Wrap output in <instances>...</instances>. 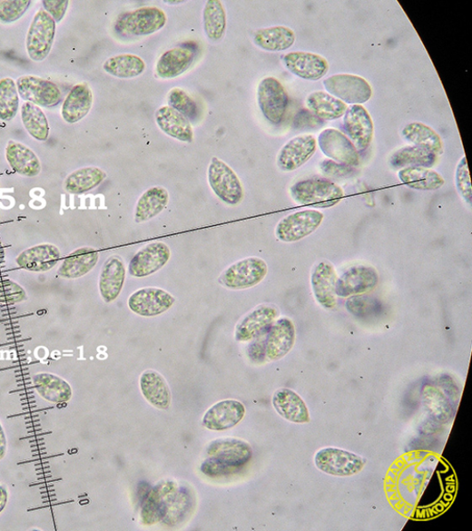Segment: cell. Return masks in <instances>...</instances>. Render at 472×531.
Segmentation results:
<instances>
[{
  "instance_id": "cell-26",
  "label": "cell",
  "mask_w": 472,
  "mask_h": 531,
  "mask_svg": "<svg viewBox=\"0 0 472 531\" xmlns=\"http://www.w3.org/2000/svg\"><path fill=\"white\" fill-rule=\"evenodd\" d=\"M196 50L180 45L167 50L156 64V73L162 79H173L185 73L193 64Z\"/></svg>"
},
{
  "instance_id": "cell-40",
  "label": "cell",
  "mask_w": 472,
  "mask_h": 531,
  "mask_svg": "<svg viewBox=\"0 0 472 531\" xmlns=\"http://www.w3.org/2000/svg\"><path fill=\"white\" fill-rule=\"evenodd\" d=\"M438 157L431 151L416 146H406L395 151L390 165L396 169L407 167L431 168L436 165Z\"/></svg>"
},
{
  "instance_id": "cell-7",
  "label": "cell",
  "mask_w": 472,
  "mask_h": 531,
  "mask_svg": "<svg viewBox=\"0 0 472 531\" xmlns=\"http://www.w3.org/2000/svg\"><path fill=\"white\" fill-rule=\"evenodd\" d=\"M257 94L264 117L272 124L282 123L289 105L288 93L282 83L276 78H265L260 83Z\"/></svg>"
},
{
  "instance_id": "cell-44",
  "label": "cell",
  "mask_w": 472,
  "mask_h": 531,
  "mask_svg": "<svg viewBox=\"0 0 472 531\" xmlns=\"http://www.w3.org/2000/svg\"><path fill=\"white\" fill-rule=\"evenodd\" d=\"M19 104L16 82L12 78L0 80V120H12L17 116Z\"/></svg>"
},
{
  "instance_id": "cell-19",
  "label": "cell",
  "mask_w": 472,
  "mask_h": 531,
  "mask_svg": "<svg viewBox=\"0 0 472 531\" xmlns=\"http://www.w3.org/2000/svg\"><path fill=\"white\" fill-rule=\"evenodd\" d=\"M316 150V140L313 135L297 136L282 148L277 157V165L284 172L294 171L308 162Z\"/></svg>"
},
{
  "instance_id": "cell-39",
  "label": "cell",
  "mask_w": 472,
  "mask_h": 531,
  "mask_svg": "<svg viewBox=\"0 0 472 531\" xmlns=\"http://www.w3.org/2000/svg\"><path fill=\"white\" fill-rule=\"evenodd\" d=\"M294 42V32L286 27L260 29L254 35L255 44L268 52H284L292 47Z\"/></svg>"
},
{
  "instance_id": "cell-12",
  "label": "cell",
  "mask_w": 472,
  "mask_h": 531,
  "mask_svg": "<svg viewBox=\"0 0 472 531\" xmlns=\"http://www.w3.org/2000/svg\"><path fill=\"white\" fill-rule=\"evenodd\" d=\"M176 298L160 288H143L133 293L128 301L130 310L141 317L152 318L169 310Z\"/></svg>"
},
{
  "instance_id": "cell-25",
  "label": "cell",
  "mask_w": 472,
  "mask_h": 531,
  "mask_svg": "<svg viewBox=\"0 0 472 531\" xmlns=\"http://www.w3.org/2000/svg\"><path fill=\"white\" fill-rule=\"evenodd\" d=\"M61 253L52 244H41L26 249L17 257L18 266L34 272H44L53 269L60 261Z\"/></svg>"
},
{
  "instance_id": "cell-49",
  "label": "cell",
  "mask_w": 472,
  "mask_h": 531,
  "mask_svg": "<svg viewBox=\"0 0 472 531\" xmlns=\"http://www.w3.org/2000/svg\"><path fill=\"white\" fill-rule=\"evenodd\" d=\"M202 471L209 477H222L236 473L240 471L220 463L212 457L208 458L202 465Z\"/></svg>"
},
{
  "instance_id": "cell-21",
  "label": "cell",
  "mask_w": 472,
  "mask_h": 531,
  "mask_svg": "<svg viewBox=\"0 0 472 531\" xmlns=\"http://www.w3.org/2000/svg\"><path fill=\"white\" fill-rule=\"evenodd\" d=\"M295 342V327L292 321L283 318L273 323L266 334V358L270 361L284 358Z\"/></svg>"
},
{
  "instance_id": "cell-10",
  "label": "cell",
  "mask_w": 472,
  "mask_h": 531,
  "mask_svg": "<svg viewBox=\"0 0 472 531\" xmlns=\"http://www.w3.org/2000/svg\"><path fill=\"white\" fill-rule=\"evenodd\" d=\"M16 86L22 100L39 108L52 109L60 103L61 92L53 82L27 75L16 81Z\"/></svg>"
},
{
  "instance_id": "cell-14",
  "label": "cell",
  "mask_w": 472,
  "mask_h": 531,
  "mask_svg": "<svg viewBox=\"0 0 472 531\" xmlns=\"http://www.w3.org/2000/svg\"><path fill=\"white\" fill-rule=\"evenodd\" d=\"M279 315L276 307L260 305L245 315L236 327L237 342H251L264 335Z\"/></svg>"
},
{
  "instance_id": "cell-54",
  "label": "cell",
  "mask_w": 472,
  "mask_h": 531,
  "mask_svg": "<svg viewBox=\"0 0 472 531\" xmlns=\"http://www.w3.org/2000/svg\"><path fill=\"white\" fill-rule=\"evenodd\" d=\"M8 502V492L7 490L0 486V513L4 511Z\"/></svg>"
},
{
  "instance_id": "cell-1",
  "label": "cell",
  "mask_w": 472,
  "mask_h": 531,
  "mask_svg": "<svg viewBox=\"0 0 472 531\" xmlns=\"http://www.w3.org/2000/svg\"><path fill=\"white\" fill-rule=\"evenodd\" d=\"M297 205L315 209H328L338 205L344 196L343 189L326 179H310L297 182L290 189Z\"/></svg>"
},
{
  "instance_id": "cell-13",
  "label": "cell",
  "mask_w": 472,
  "mask_h": 531,
  "mask_svg": "<svg viewBox=\"0 0 472 531\" xmlns=\"http://www.w3.org/2000/svg\"><path fill=\"white\" fill-rule=\"evenodd\" d=\"M379 273L371 266L358 265L347 270L338 279L336 294L351 297L374 290L379 284Z\"/></svg>"
},
{
  "instance_id": "cell-42",
  "label": "cell",
  "mask_w": 472,
  "mask_h": 531,
  "mask_svg": "<svg viewBox=\"0 0 472 531\" xmlns=\"http://www.w3.org/2000/svg\"><path fill=\"white\" fill-rule=\"evenodd\" d=\"M204 23L209 39L219 41L225 36L228 25L227 12L220 0H208L204 11Z\"/></svg>"
},
{
  "instance_id": "cell-50",
  "label": "cell",
  "mask_w": 472,
  "mask_h": 531,
  "mask_svg": "<svg viewBox=\"0 0 472 531\" xmlns=\"http://www.w3.org/2000/svg\"><path fill=\"white\" fill-rule=\"evenodd\" d=\"M43 9L51 15L54 20L60 22L64 18L69 4L68 0H43Z\"/></svg>"
},
{
  "instance_id": "cell-17",
  "label": "cell",
  "mask_w": 472,
  "mask_h": 531,
  "mask_svg": "<svg viewBox=\"0 0 472 531\" xmlns=\"http://www.w3.org/2000/svg\"><path fill=\"white\" fill-rule=\"evenodd\" d=\"M210 457L227 466L241 470L252 458V448L247 443L236 438L212 441L207 447Z\"/></svg>"
},
{
  "instance_id": "cell-34",
  "label": "cell",
  "mask_w": 472,
  "mask_h": 531,
  "mask_svg": "<svg viewBox=\"0 0 472 531\" xmlns=\"http://www.w3.org/2000/svg\"><path fill=\"white\" fill-rule=\"evenodd\" d=\"M33 382L39 395L47 401L65 403L72 396L69 384L56 374L39 373L34 375Z\"/></svg>"
},
{
  "instance_id": "cell-43",
  "label": "cell",
  "mask_w": 472,
  "mask_h": 531,
  "mask_svg": "<svg viewBox=\"0 0 472 531\" xmlns=\"http://www.w3.org/2000/svg\"><path fill=\"white\" fill-rule=\"evenodd\" d=\"M21 122L28 133L36 141H45L49 136L48 120L43 110L30 103L26 102L20 109Z\"/></svg>"
},
{
  "instance_id": "cell-53",
  "label": "cell",
  "mask_w": 472,
  "mask_h": 531,
  "mask_svg": "<svg viewBox=\"0 0 472 531\" xmlns=\"http://www.w3.org/2000/svg\"><path fill=\"white\" fill-rule=\"evenodd\" d=\"M8 448L7 438L2 423H0V460L5 457Z\"/></svg>"
},
{
  "instance_id": "cell-37",
  "label": "cell",
  "mask_w": 472,
  "mask_h": 531,
  "mask_svg": "<svg viewBox=\"0 0 472 531\" xmlns=\"http://www.w3.org/2000/svg\"><path fill=\"white\" fill-rule=\"evenodd\" d=\"M107 177V173L101 168L84 167L68 175L64 189L70 194H84L102 184Z\"/></svg>"
},
{
  "instance_id": "cell-32",
  "label": "cell",
  "mask_w": 472,
  "mask_h": 531,
  "mask_svg": "<svg viewBox=\"0 0 472 531\" xmlns=\"http://www.w3.org/2000/svg\"><path fill=\"white\" fill-rule=\"evenodd\" d=\"M140 385L142 395L152 406L161 410L169 408L171 393L162 374L154 370H148L141 374Z\"/></svg>"
},
{
  "instance_id": "cell-2",
  "label": "cell",
  "mask_w": 472,
  "mask_h": 531,
  "mask_svg": "<svg viewBox=\"0 0 472 531\" xmlns=\"http://www.w3.org/2000/svg\"><path fill=\"white\" fill-rule=\"evenodd\" d=\"M165 12L157 7H144L124 12L116 20V31L124 36H147L164 28Z\"/></svg>"
},
{
  "instance_id": "cell-18",
  "label": "cell",
  "mask_w": 472,
  "mask_h": 531,
  "mask_svg": "<svg viewBox=\"0 0 472 531\" xmlns=\"http://www.w3.org/2000/svg\"><path fill=\"white\" fill-rule=\"evenodd\" d=\"M177 491L178 487L172 482H164L156 487L144 502L142 521L152 525L164 519L178 496Z\"/></svg>"
},
{
  "instance_id": "cell-30",
  "label": "cell",
  "mask_w": 472,
  "mask_h": 531,
  "mask_svg": "<svg viewBox=\"0 0 472 531\" xmlns=\"http://www.w3.org/2000/svg\"><path fill=\"white\" fill-rule=\"evenodd\" d=\"M6 159L12 170L26 177H35L42 166L35 151L27 145L10 141L6 148Z\"/></svg>"
},
{
  "instance_id": "cell-6",
  "label": "cell",
  "mask_w": 472,
  "mask_h": 531,
  "mask_svg": "<svg viewBox=\"0 0 472 531\" xmlns=\"http://www.w3.org/2000/svg\"><path fill=\"white\" fill-rule=\"evenodd\" d=\"M327 93L342 101L345 104H364L372 97L369 83L354 74H336L323 82Z\"/></svg>"
},
{
  "instance_id": "cell-16",
  "label": "cell",
  "mask_w": 472,
  "mask_h": 531,
  "mask_svg": "<svg viewBox=\"0 0 472 531\" xmlns=\"http://www.w3.org/2000/svg\"><path fill=\"white\" fill-rule=\"evenodd\" d=\"M343 125L345 132L357 150L366 149L374 138V123L368 111L361 105L347 109Z\"/></svg>"
},
{
  "instance_id": "cell-36",
  "label": "cell",
  "mask_w": 472,
  "mask_h": 531,
  "mask_svg": "<svg viewBox=\"0 0 472 531\" xmlns=\"http://www.w3.org/2000/svg\"><path fill=\"white\" fill-rule=\"evenodd\" d=\"M308 109L323 120H336L344 116L347 104L327 92L310 93L306 101Z\"/></svg>"
},
{
  "instance_id": "cell-55",
  "label": "cell",
  "mask_w": 472,
  "mask_h": 531,
  "mask_svg": "<svg viewBox=\"0 0 472 531\" xmlns=\"http://www.w3.org/2000/svg\"><path fill=\"white\" fill-rule=\"evenodd\" d=\"M4 258H5L4 249L2 245V244H0V264H2L4 262Z\"/></svg>"
},
{
  "instance_id": "cell-3",
  "label": "cell",
  "mask_w": 472,
  "mask_h": 531,
  "mask_svg": "<svg viewBox=\"0 0 472 531\" xmlns=\"http://www.w3.org/2000/svg\"><path fill=\"white\" fill-rule=\"evenodd\" d=\"M268 273V265L260 258L252 257L239 261L218 278V283L230 290H245L260 284Z\"/></svg>"
},
{
  "instance_id": "cell-38",
  "label": "cell",
  "mask_w": 472,
  "mask_h": 531,
  "mask_svg": "<svg viewBox=\"0 0 472 531\" xmlns=\"http://www.w3.org/2000/svg\"><path fill=\"white\" fill-rule=\"evenodd\" d=\"M400 181L410 189L433 191L444 184L443 176L436 171L422 167H407L399 172Z\"/></svg>"
},
{
  "instance_id": "cell-52",
  "label": "cell",
  "mask_w": 472,
  "mask_h": 531,
  "mask_svg": "<svg viewBox=\"0 0 472 531\" xmlns=\"http://www.w3.org/2000/svg\"><path fill=\"white\" fill-rule=\"evenodd\" d=\"M323 173L332 176H344L351 172L350 166L338 164L333 161H324L320 165Z\"/></svg>"
},
{
  "instance_id": "cell-46",
  "label": "cell",
  "mask_w": 472,
  "mask_h": 531,
  "mask_svg": "<svg viewBox=\"0 0 472 531\" xmlns=\"http://www.w3.org/2000/svg\"><path fill=\"white\" fill-rule=\"evenodd\" d=\"M30 0H4L0 2V22L12 23L27 12Z\"/></svg>"
},
{
  "instance_id": "cell-5",
  "label": "cell",
  "mask_w": 472,
  "mask_h": 531,
  "mask_svg": "<svg viewBox=\"0 0 472 531\" xmlns=\"http://www.w3.org/2000/svg\"><path fill=\"white\" fill-rule=\"evenodd\" d=\"M56 21L43 8L35 15L27 36V50L30 59L44 61L51 53L55 36Z\"/></svg>"
},
{
  "instance_id": "cell-24",
  "label": "cell",
  "mask_w": 472,
  "mask_h": 531,
  "mask_svg": "<svg viewBox=\"0 0 472 531\" xmlns=\"http://www.w3.org/2000/svg\"><path fill=\"white\" fill-rule=\"evenodd\" d=\"M245 410L240 401L222 400L215 404L204 415V425L212 431H225L244 418Z\"/></svg>"
},
{
  "instance_id": "cell-51",
  "label": "cell",
  "mask_w": 472,
  "mask_h": 531,
  "mask_svg": "<svg viewBox=\"0 0 472 531\" xmlns=\"http://www.w3.org/2000/svg\"><path fill=\"white\" fill-rule=\"evenodd\" d=\"M266 334L260 337L255 339L248 349V356L254 363H260L265 360L266 358V347H265Z\"/></svg>"
},
{
  "instance_id": "cell-41",
  "label": "cell",
  "mask_w": 472,
  "mask_h": 531,
  "mask_svg": "<svg viewBox=\"0 0 472 531\" xmlns=\"http://www.w3.org/2000/svg\"><path fill=\"white\" fill-rule=\"evenodd\" d=\"M104 69L114 77L120 79H132L141 75L146 64L142 59L132 54H123L108 59Z\"/></svg>"
},
{
  "instance_id": "cell-15",
  "label": "cell",
  "mask_w": 472,
  "mask_h": 531,
  "mask_svg": "<svg viewBox=\"0 0 472 531\" xmlns=\"http://www.w3.org/2000/svg\"><path fill=\"white\" fill-rule=\"evenodd\" d=\"M171 258L169 246L163 242L148 244L137 252L132 260L129 271L136 278H144L159 271Z\"/></svg>"
},
{
  "instance_id": "cell-11",
  "label": "cell",
  "mask_w": 472,
  "mask_h": 531,
  "mask_svg": "<svg viewBox=\"0 0 472 531\" xmlns=\"http://www.w3.org/2000/svg\"><path fill=\"white\" fill-rule=\"evenodd\" d=\"M323 154L333 162L347 166H356L360 163L358 150L345 134L335 129L323 131L317 139Z\"/></svg>"
},
{
  "instance_id": "cell-45",
  "label": "cell",
  "mask_w": 472,
  "mask_h": 531,
  "mask_svg": "<svg viewBox=\"0 0 472 531\" xmlns=\"http://www.w3.org/2000/svg\"><path fill=\"white\" fill-rule=\"evenodd\" d=\"M168 107L182 114L187 119L194 120L197 106L191 96L180 88H172L167 97Z\"/></svg>"
},
{
  "instance_id": "cell-47",
  "label": "cell",
  "mask_w": 472,
  "mask_h": 531,
  "mask_svg": "<svg viewBox=\"0 0 472 531\" xmlns=\"http://www.w3.org/2000/svg\"><path fill=\"white\" fill-rule=\"evenodd\" d=\"M28 294L20 285L5 278H0V302L18 303L26 301Z\"/></svg>"
},
{
  "instance_id": "cell-29",
  "label": "cell",
  "mask_w": 472,
  "mask_h": 531,
  "mask_svg": "<svg viewBox=\"0 0 472 531\" xmlns=\"http://www.w3.org/2000/svg\"><path fill=\"white\" fill-rule=\"evenodd\" d=\"M99 252L84 246L74 250L61 263L58 273L64 279H78L88 274L98 263Z\"/></svg>"
},
{
  "instance_id": "cell-4",
  "label": "cell",
  "mask_w": 472,
  "mask_h": 531,
  "mask_svg": "<svg viewBox=\"0 0 472 531\" xmlns=\"http://www.w3.org/2000/svg\"><path fill=\"white\" fill-rule=\"evenodd\" d=\"M208 181L214 194L225 204L236 206L244 198V189L236 172L225 162L213 157L208 169Z\"/></svg>"
},
{
  "instance_id": "cell-20",
  "label": "cell",
  "mask_w": 472,
  "mask_h": 531,
  "mask_svg": "<svg viewBox=\"0 0 472 531\" xmlns=\"http://www.w3.org/2000/svg\"><path fill=\"white\" fill-rule=\"evenodd\" d=\"M286 68L293 75L308 81H318L329 71V62L320 55L296 52L284 57Z\"/></svg>"
},
{
  "instance_id": "cell-35",
  "label": "cell",
  "mask_w": 472,
  "mask_h": 531,
  "mask_svg": "<svg viewBox=\"0 0 472 531\" xmlns=\"http://www.w3.org/2000/svg\"><path fill=\"white\" fill-rule=\"evenodd\" d=\"M403 136L412 146L428 149L438 157L444 153L443 140L436 131L424 123L408 124L403 130Z\"/></svg>"
},
{
  "instance_id": "cell-22",
  "label": "cell",
  "mask_w": 472,
  "mask_h": 531,
  "mask_svg": "<svg viewBox=\"0 0 472 531\" xmlns=\"http://www.w3.org/2000/svg\"><path fill=\"white\" fill-rule=\"evenodd\" d=\"M338 281L334 266L328 261L318 263L313 270L311 285L316 301L323 308L332 310L337 305Z\"/></svg>"
},
{
  "instance_id": "cell-27",
  "label": "cell",
  "mask_w": 472,
  "mask_h": 531,
  "mask_svg": "<svg viewBox=\"0 0 472 531\" xmlns=\"http://www.w3.org/2000/svg\"><path fill=\"white\" fill-rule=\"evenodd\" d=\"M93 94L87 84L74 86L67 95L61 108L63 119L74 124L84 119L91 111Z\"/></svg>"
},
{
  "instance_id": "cell-31",
  "label": "cell",
  "mask_w": 472,
  "mask_h": 531,
  "mask_svg": "<svg viewBox=\"0 0 472 531\" xmlns=\"http://www.w3.org/2000/svg\"><path fill=\"white\" fill-rule=\"evenodd\" d=\"M156 123L163 133L183 142L194 139L191 124L182 114L170 107H162L156 113Z\"/></svg>"
},
{
  "instance_id": "cell-8",
  "label": "cell",
  "mask_w": 472,
  "mask_h": 531,
  "mask_svg": "<svg viewBox=\"0 0 472 531\" xmlns=\"http://www.w3.org/2000/svg\"><path fill=\"white\" fill-rule=\"evenodd\" d=\"M315 463L322 472L333 476H352L359 473L364 461L358 455L336 447H326L318 451Z\"/></svg>"
},
{
  "instance_id": "cell-33",
  "label": "cell",
  "mask_w": 472,
  "mask_h": 531,
  "mask_svg": "<svg viewBox=\"0 0 472 531\" xmlns=\"http://www.w3.org/2000/svg\"><path fill=\"white\" fill-rule=\"evenodd\" d=\"M169 204V193L163 187L146 190L139 198L135 209V221L142 223L158 216Z\"/></svg>"
},
{
  "instance_id": "cell-28",
  "label": "cell",
  "mask_w": 472,
  "mask_h": 531,
  "mask_svg": "<svg viewBox=\"0 0 472 531\" xmlns=\"http://www.w3.org/2000/svg\"><path fill=\"white\" fill-rule=\"evenodd\" d=\"M273 406L285 420L295 423L310 421L309 412L303 398L294 391L281 389L273 395Z\"/></svg>"
},
{
  "instance_id": "cell-23",
  "label": "cell",
  "mask_w": 472,
  "mask_h": 531,
  "mask_svg": "<svg viewBox=\"0 0 472 531\" xmlns=\"http://www.w3.org/2000/svg\"><path fill=\"white\" fill-rule=\"evenodd\" d=\"M126 273V265L121 257L113 255L106 261L99 277V292L106 302H113L119 296Z\"/></svg>"
},
{
  "instance_id": "cell-48",
  "label": "cell",
  "mask_w": 472,
  "mask_h": 531,
  "mask_svg": "<svg viewBox=\"0 0 472 531\" xmlns=\"http://www.w3.org/2000/svg\"><path fill=\"white\" fill-rule=\"evenodd\" d=\"M456 185L462 197L471 205L472 190L466 157H462L456 171Z\"/></svg>"
},
{
  "instance_id": "cell-9",
  "label": "cell",
  "mask_w": 472,
  "mask_h": 531,
  "mask_svg": "<svg viewBox=\"0 0 472 531\" xmlns=\"http://www.w3.org/2000/svg\"><path fill=\"white\" fill-rule=\"evenodd\" d=\"M323 219L324 214L314 209L292 213L278 223L276 237L286 243L300 241L316 231Z\"/></svg>"
}]
</instances>
